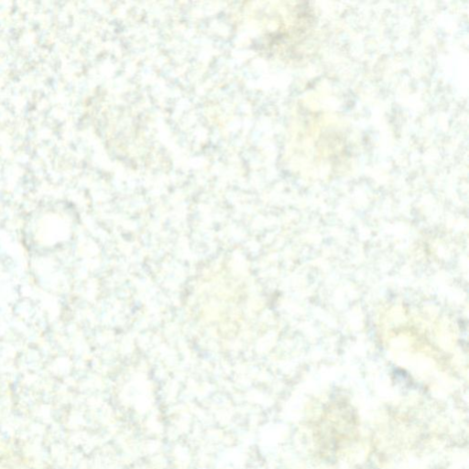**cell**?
Here are the masks:
<instances>
[{
    "label": "cell",
    "mask_w": 469,
    "mask_h": 469,
    "mask_svg": "<svg viewBox=\"0 0 469 469\" xmlns=\"http://www.w3.org/2000/svg\"><path fill=\"white\" fill-rule=\"evenodd\" d=\"M357 416L346 402L325 407L314 430L315 444L322 455L334 456L357 436Z\"/></svg>",
    "instance_id": "cell-1"
}]
</instances>
